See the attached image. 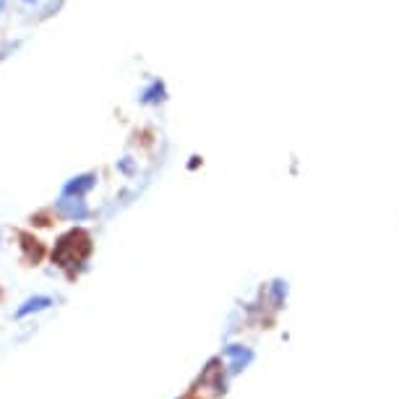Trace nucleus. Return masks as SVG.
<instances>
[{"label":"nucleus","mask_w":399,"mask_h":399,"mask_svg":"<svg viewBox=\"0 0 399 399\" xmlns=\"http://www.w3.org/2000/svg\"><path fill=\"white\" fill-rule=\"evenodd\" d=\"M50 305V298H31V300H26L21 305V308L16 310V318H24L26 313H31V310H42Z\"/></svg>","instance_id":"nucleus-4"},{"label":"nucleus","mask_w":399,"mask_h":399,"mask_svg":"<svg viewBox=\"0 0 399 399\" xmlns=\"http://www.w3.org/2000/svg\"><path fill=\"white\" fill-rule=\"evenodd\" d=\"M3 6H6V0H0V11H3Z\"/></svg>","instance_id":"nucleus-6"},{"label":"nucleus","mask_w":399,"mask_h":399,"mask_svg":"<svg viewBox=\"0 0 399 399\" xmlns=\"http://www.w3.org/2000/svg\"><path fill=\"white\" fill-rule=\"evenodd\" d=\"M58 209H61V214H66V217H84V214H86L81 201H61L58 203Z\"/></svg>","instance_id":"nucleus-5"},{"label":"nucleus","mask_w":399,"mask_h":399,"mask_svg":"<svg viewBox=\"0 0 399 399\" xmlns=\"http://www.w3.org/2000/svg\"><path fill=\"white\" fill-rule=\"evenodd\" d=\"M91 253V238L86 230H71L55 243L53 251V264L61 269H74Z\"/></svg>","instance_id":"nucleus-1"},{"label":"nucleus","mask_w":399,"mask_h":399,"mask_svg":"<svg viewBox=\"0 0 399 399\" xmlns=\"http://www.w3.org/2000/svg\"><path fill=\"white\" fill-rule=\"evenodd\" d=\"M91 186H94V178L91 175H81V178H74V181L66 183V188H63V196H79V193H84V191H89Z\"/></svg>","instance_id":"nucleus-3"},{"label":"nucleus","mask_w":399,"mask_h":399,"mask_svg":"<svg viewBox=\"0 0 399 399\" xmlns=\"http://www.w3.org/2000/svg\"><path fill=\"white\" fill-rule=\"evenodd\" d=\"M21 238V246H24V253H26V261L29 264H39V258L45 256V248H42V243L37 238H31L29 233H19Z\"/></svg>","instance_id":"nucleus-2"},{"label":"nucleus","mask_w":399,"mask_h":399,"mask_svg":"<svg viewBox=\"0 0 399 399\" xmlns=\"http://www.w3.org/2000/svg\"><path fill=\"white\" fill-rule=\"evenodd\" d=\"M24 3H29V6H31V3H37V0H24Z\"/></svg>","instance_id":"nucleus-7"}]
</instances>
